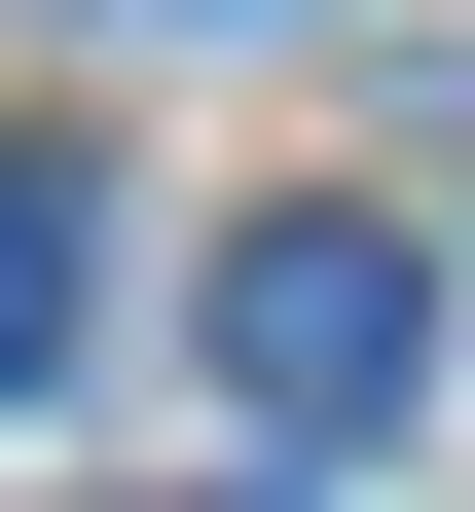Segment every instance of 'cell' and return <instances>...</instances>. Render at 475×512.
Instances as JSON below:
<instances>
[{
	"label": "cell",
	"instance_id": "obj_1",
	"mask_svg": "<svg viewBox=\"0 0 475 512\" xmlns=\"http://www.w3.org/2000/svg\"><path fill=\"white\" fill-rule=\"evenodd\" d=\"M402 366H439V256L402 220H220V403L256 439H366Z\"/></svg>",
	"mask_w": 475,
	"mask_h": 512
},
{
	"label": "cell",
	"instance_id": "obj_2",
	"mask_svg": "<svg viewBox=\"0 0 475 512\" xmlns=\"http://www.w3.org/2000/svg\"><path fill=\"white\" fill-rule=\"evenodd\" d=\"M74 220H110V183H74V147H0V403H74V293H110V256H74Z\"/></svg>",
	"mask_w": 475,
	"mask_h": 512
}]
</instances>
